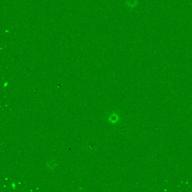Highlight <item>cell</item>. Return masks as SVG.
I'll return each instance as SVG.
<instances>
[{
	"mask_svg": "<svg viewBox=\"0 0 192 192\" xmlns=\"http://www.w3.org/2000/svg\"><path fill=\"white\" fill-rule=\"evenodd\" d=\"M120 116L118 114H117L116 113H112V114H110L109 115L108 117V121H109V122L112 124H117L119 120H120Z\"/></svg>",
	"mask_w": 192,
	"mask_h": 192,
	"instance_id": "6da1fadb",
	"label": "cell"
},
{
	"mask_svg": "<svg viewBox=\"0 0 192 192\" xmlns=\"http://www.w3.org/2000/svg\"><path fill=\"white\" fill-rule=\"evenodd\" d=\"M47 166L49 169L53 170L55 169V167L56 166V164L55 163V161L53 160V161H49L47 164Z\"/></svg>",
	"mask_w": 192,
	"mask_h": 192,
	"instance_id": "7a4b0ae2",
	"label": "cell"
}]
</instances>
